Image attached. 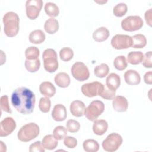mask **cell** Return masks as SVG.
Listing matches in <instances>:
<instances>
[{
	"instance_id": "cell-22",
	"label": "cell",
	"mask_w": 152,
	"mask_h": 152,
	"mask_svg": "<svg viewBox=\"0 0 152 152\" xmlns=\"http://www.w3.org/2000/svg\"><path fill=\"white\" fill-rule=\"evenodd\" d=\"M59 23L58 20L54 18L48 19L44 24V28L46 33L50 34L55 33L59 29Z\"/></svg>"
},
{
	"instance_id": "cell-8",
	"label": "cell",
	"mask_w": 152,
	"mask_h": 152,
	"mask_svg": "<svg viewBox=\"0 0 152 152\" xmlns=\"http://www.w3.org/2000/svg\"><path fill=\"white\" fill-rule=\"evenodd\" d=\"M71 74L75 79L80 81H84L90 77L88 68L82 62H76L72 65Z\"/></svg>"
},
{
	"instance_id": "cell-38",
	"label": "cell",
	"mask_w": 152,
	"mask_h": 152,
	"mask_svg": "<svg viewBox=\"0 0 152 152\" xmlns=\"http://www.w3.org/2000/svg\"><path fill=\"white\" fill-rule=\"evenodd\" d=\"M115 94H116V90H110L108 88L106 87V86L104 85L103 91L102 93L100 94V96L102 98L106 100H112L115 97Z\"/></svg>"
},
{
	"instance_id": "cell-15",
	"label": "cell",
	"mask_w": 152,
	"mask_h": 152,
	"mask_svg": "<svg viewBox=\"0 0 152 152\" xmlns=\"http://www.w3.org/2000/svg\"><path fill=\"white\" fill-rule=\"evenodd\" d=\"M71 114L76 117H81L84 115L86 106L84 102L76 100L71 102L69 107Z\"/></svg>"
},
{
	"instance_id": "cell-43",
	"label": "cell",
	"mask_w": 152,
	"mask_h": 152,
	"mask_svg": "<svg viewBox=\"0 0 152 152\" xmlns=\"http://www.w3.org/2000/svg\"><path fill=\"white\" fill-rule=\"evenodd\" d=\"M144 82L147 84H152V72L151 71L147 72L144 75Z\"/></svg>"
},
{
	"instance_id": "cell-12",
	"label": "cell",
	"mask_w": 152,
	"mask_h": 152,
	"mask_svg": "<svg viewBox=\"0 0 152 152\" xmlns=\"http://www.w3.org/2000/svg\"><path fill=\"white\" fill-rule=\"evenodd\" d=\"M0 136L7 137L11 134L16 128V122L11 117L4 118L0 123Z\"/></svg>"
},
{
	"instance_id": "cell-11",
	"label": "cell",
	"mask_w": 152,
	"mask_h": 152,
	"mask_svg": "<svg viewBox=\"0 0 152 152\" xmlns=\"http://www.w3.org/2000/svg\"><path fill=\"white\" fill-rule=\"evenodd\" d=\"M42 6V0H27L26 2L27 17L30 20L36 19L39 16Z\"/></svg>"
},
{
	"instance_id": "cell-36",
	"label": "cell",
	"mask_w": 152,
	"mask_h": 152,
	"mask_svg": "<svg viewBox=\"0 0 152 152\" xmlns=\"http://www.w3.org/2000/svg\"><path fill=\"white\" fill-rule=\"evenodd\" d=\"M51 106L50 100L48 97H42L39 100V107L40 111L43 113H47L49 111Z\"/></svg>"
},
{
	"instance_id": "cell-18",
	"label": "cell",
	"mask_w": 152,
	"mask_h": 152,
	"mask_svg": "<svg viewBox=\"0 0 152 152\" xmlns=\"http://www.w3.org/2000/svg\"><path fill=\"white\" fill-rule=\"evenodd\" d=\"M121 84L120 77L116 73H110L106 78V86L112 90H116Z\"/></svg>"
},
{
	"instance_id": "cell-44",
	"label": "cell",
	"mask_w": 152,
	"mask_h": 152,
	"mask_svg": "<svg viewBox=\"0 0 152 152\" xmlns=\"http://www.w3.org/2000/svg\"><path fill=\"white\" fill-rule=\"evenodd\" d=\"M151 10L152 9H150L148 11H146L145 13V21L147 22V23L151 27Z\"/></svg>"
},
{
	"instance_id": "cell-37",
	"label": "cell",
	"mask_w": 152,
	"mask_h": 152,
	"mask_svg": "<svg viewBox=\"0 0 152 152\" xmlns=\"http://www.w3.org/2000/svg\"><path fill=\"white\" fill-rule=\"evenodd\" d=\"M66 128L69 132L74 133L79 131L80 128V123L74 119H69L66 123Z\"/></svg>"
},
{
	"instance_id": "cell-25",
	"label": "cell",
	"mask_w": 152,
	"mask_h": 152,
	"mask_svg": "<svg viewBox=\"0 0 152 152\" xmlns=\"http://www.w3.org/2000/svg\"><path fill=\"white\" fill-rule=\"evenodd\" d=\"M132 43L131 47L133 48H143L147 45V39L144 35L137 34L132 37Z\"/></svg>"
},
{
	"instance_id": "cell-20",
	"label": "cell",
	"mask_w": 152,
	"mask_h": 152,
	"mask_svg": "<svg viewBox=\"0 0 152 152\" xmlns=\"http://www.w3.org/2000/svg\"><path fill=\"white\" fill-rule=\"evenodd\" d=\"M55 84L59 87L66 88L70 84L71 80L69 75L65 72L57 74L54 78Z\"/></svg>"
},
{
	"instance_id": "cell-27",
	"label": "cell",
	"mask_w": 152,
	"mask_h": 152,
	"mask_svg": "<svg viewBox=\"0 0 152 152\" xmlns=\"http://www.w3.org/2000/svg\"><path fill=\"white\" fill-rule=\"evenodd\" d=\"M143 56L141 52H130L127 56V61L132 65H137L142 62Z\"/></svg>"
},
{
	"instance_id": "cell-29",
	"label": "cell",
	"mask_w": 152,
	"mask_h": 152,
	"mask_svg": "<svg viewBox=\"0 0 152 152\" xmlns=\"http://www.w3.org/2000/svg\"><path fill=\"white\" fill-rule=\"evenodd\" d=\"M109 72V68L106 64L102 63L99 65H97L94 69V72L95 75L99 78L105 77Z\"/></svg>"
},
{
	"instance_id": "cell-19",
	"label": "cell",
	"mask_w": 152,
	"mask_h": 152,
	"mask_svg": "<svg viewBox=\"0 0 152 152\" xmlns=\"http://www.w3.org/2000/svg\"><path fill=\"white\" fill-rule=\"evenodd\" d=\"M108 128V124L104 119H96L93 125V131L97 135H103Z\"/></svg>"
},
{
	"instance_id": "cell-23",
	"label": "cell",
	"mask_w": 152,
	"mask_h": 152,
	"mask_svg": "<svg viewBox=\"0 0 152 152\" xmlns=\"http://www.w3.org/2000/svg\"><path fill=\"white\" fill-rule=\"evenodd\" d=\"M42 143L45 149L52 150L56 148L58 142L53 135H46L43 138Z\"/></svg>"
},
{
	"instance_id": "cell-14",
	"label": "cell",
	"mask_w": 152,
	"mask_h": 152,
	"mask_svg": "<svg viewBox=\"0 0 152 152\" xmlns=\"http://www.w3.org/2000/svg\"><path fill=\"white\" fill-rule=\"evenodd\" d=\"M52 116L53 119L58 122L64 121L66 116V109L62 104H57L55 105L52 112Z\"/></svg>"
},
{
	"instance_id": "cell-16",
	"label": "cell",
	"mask_w": 152,
	"mask_h": 152,
	"mask_svg": "<svg viewBox=\"0 0 152 152\" xmlns=\"http://www.w3.org/2000/svg\"><path fill=\"white\" fill-rule=\"evenodd\" d=\"M124 79L126 84L131 86L137 85L141 81L140 74L135 70L133 69L128 70L125 72Z\"/></svg>"
},
{
	"instance_id": "cell-34",
	"label": "cell",
	"mask_w": 152,
	"mask_h": 152,
	"mask_svg": "<svg viewBox=\"0 0 152 152\" xmlns=\"http://www.w3.org/2000/svg\"><path fill=\"white\" fill-rule=\"evenodd\" d=\"M59 56L62 61L67 62L73 58L74 52L72 49L69 48H63L60 50Z\"/></svg>"
},
{
	"instance_id": "cell-5",
	"label": "cell",
	"mask_w": 152,
	"mask_h": 152,
	"mask_svg": "<svg viewBox=\"0 0 152 152\" xmlns=\"http://www.w3.org/2000/svg\"><path fill=\"white\" fill-rule=\"evenodd\" d=\"M104 103L98 100L92 101L84 111L85 116L90 121L96 120L104 111Z\"/></svg>"
},
{
	"instance_id": "cell-9",
	"label": "cell",
	"mask_w": 152,
	"mask_h": 152,
	"mask_svg": "<svg viewBox=\"0 0 152 152\" xmlns=\"http://www.w3.org/2000/svg\"><path fill=\"white\" fill-rule=\"evenodd\" d=\"M104 85L98 81L84 84L81 88L82 93L88 97L100 96L103 89Z\"/></svg>"
},
{
	"instance_id": "cell-1",
	"label": "cell",
	"mask_w": 152,
	"mask_h": 152,
	"mask_svg": "<svg viewBox=\"0 0 152 152\" xmlns=\"http://www.w3.org/2000/svg\"><path fill=\"white\" fill-rule=\"evenodd\" d=\"M11 103L20 113L27 115L33 112L36 102L35 95L30 89L20 87L15 89L11 94Z\"/></svg>"
},
{
	"instance_id": "cell-6",
	"label": "cell",
	"mask_w": 152,
	"mask_h": 152,
	"mask_svg": "<svg viewBox=\"0 0 152 152\" xmlns=\"http://www.w3.org/2000/svg\"><path fill=\"white\" fill-rule=\"evenodd\" d=\"M122 137L117 133H111L103 141L102 145L104 150L108 152L116 151L122 143Z\"/></svg>"
},
{
	"instance_id": "cell-35",
	"label": "cell",
	"mask_w": 152,
	"mask_h": 152,
	"mask_svg": "<svg viewBox=\"0 0 152 152\" xmlns=\"http://www.w3.org/2000/svg\"><path fill=\"white\" fill-rule=\"evenodd\" d=\"M67 135V129L63 126H58L53 131V135L57 140H61Z\"/></svg>"
},
{
	"instance_id": "cell-30",
	"label": "cell",
	"mask_w": 152,
	"mask_h": 152,
	"mask_svg": "<svg viewBox=\"0 0 152 152\" xmlns=\"http://www.w3.org/2000/svg\"><path fill=\"white\" fill-rule=\"evenodd\" d=\"M25 67L26 69L30 72H35L37 71L40 66V61L38 59L28 60L26 59L25 61Z\"/></svg>"
},
{
	"instance_id": "cell-3",
	"label": "cell",
	"mask_w": 152,
	"mask_h": 152,
	"mask_svg": "<svg viewBox=\"0 0 152 152\" xmlns=\"http://www.w3.org/2000/svg\"><path fill=\"white\" fill-rule=\"evenodd\" d=\"M40 132L39 126L34 123L30 122L23 126L18 131L17 137L23 142L30 141L36 138Z\"/></svg>"
},
{
	"instance_id": "cell-26",
	"label": "cell",
	"mask_w": 152,
	"mask_h": 152,
	"mask_svg": "<svg viewBox=\"0 0 152 152\" xmlns=\"http://www.w3.org/2000/svg\"><path fill=\"white\" fill-rule=\"evenodd\" d=\"M83 147L87 152H96L99 149L98 142L93 139H88L83 142Z\"/></svg>"
},
{
	"instance_id": "cell-24",
	"label": "cell",
	"mask_w": 152,
	"mask_h": 152,
	"mask_svg": "<svg viewBox=\"0 0 152 152\" xmlns=\"http://www.w3.org/2000/svg\"><path fill=\"white\" fill-rule=\"evenodd\" d=\"M46 36L41 30H35L31 31L29 35V40L34 44H40L45 40Z\"/></svg>"
},
{
	"instance_id": "cell-40",
	"label": "cell",
	"mask_w": 152,
	"mask_h": 152,
	"mask_svg": "<svg viewBox=\"0 0 152 152\" xmlns=\"http://www.w3.org/2000/svg\"><path fill=\"white\" fill-rule=\"evenodd\" d=\"M64 145L69 148H74L77 145V140L73 137L66 136L64 140Z\"/></svg>"
},
{
	"instance_id": "cell-13",
	"label": "cell",
	"mask_w": 152,
	"mask_h": 152,
	"mask_svg": "<svg viewBox=\"0 0 152 152\" xmlns=\"http://www.w3.org/2000/svg\"><path fill=\"white\" fill-rule=\"evenodd\" d=\"M112 106L115 110L119 112H124L128 109V102L125 97L117 96L113 99Z\"/></svg>"
},
{
	"instance_id": "cell-10",
	"label": "cell",
	"mask_w": 152,
	"mask_h": 152,
	"mask_svg": "<svg viewBox=\"0 0 152 152\" xmlns=\"http://www.w3.org/2000/svg\"><path fill=\"white\" fill-rule=\"evenodd\" d=\"M132 37L126 34H116L111 40L112 46L117 50L128 49L132 46Z\"/></svg>"
},
{
	"instance_id": "cell-39",
	"label": "cell",
	"mask_w": 152,
	"mask_h": 152,
	"mask_svg": "<svg viewBox=\"0 0 152 152\" xmlns=\"http://www.w3.org/2000/svg\"><path fill=\"white\" fill-rule=\"evenodd\" d=\"M1 110L4 112L11 113L12 110L10 108L9 102H8V97L7 95L2 96L1 97Z\"/></svg>"
},
{
	"instance_id": "cell-2",
	"label": "cell",
	"mask_w": 152,
	"mask_h": 152,
	"mask_svg": "<svg viewBox=\"0 0 152 152\" xmlns=\"http://www.w3.org/2000/svg\"><path fill=\"white\" fill-rule=\"evenodd\" d=\"M3 23L4 33L8 37H14L18 34L20 18L15 12L12 11L7 12L3 17Z\"/></svg>"
},
{
	"instance_id": "cell-33",
	"label": "cell",
	"mask_w": 152,
	"mask_h": 152,
	"mask_svg": "<svg viewBox=\"0 0 152 152\" xmlns=\"http://www.w3.org/2000/svg\"><path fill=\"white\" fill-rule=\"evenodd\" d=\"M128 11V7L126 4L121 2L116 4L113 10V14L118 17L124 16Z\"/></svg>"
},
{
	"instance_id": "cell-21",
	"label": "cell",
	"mask_w": 152,
	"mask_h": 152,
	"mask_svg": "<svg viewBox=\"0 0 152 152\" xmlns=\"http://www.w3.org/2000/svg\"><path fill=\"white\" fill-rule=\"evenodd\" d=\"M109 35V31L106 27H100L93 32V38L96 42H102L106 40Z\"/></svg>"
},
{
	"instance_id": "cell-32",
	"label": "cell",
	"mask_w": 152,
	"mask_h": 152,
	"mask_svg": "<svg viewBox=\"0 0 152 152\" xmlns=\"http://www.w3.org/2000/svg\"><path fill=\"white\" fill-rule=\"evenodd\" d=\"M40 55L39 49L35 46H30L25 50V56L26 59L33 60L38 59Z\"/></svg>"
},
{
	"instance_id": "cell-42",
	"label": "cell",
	"mask_w": 152,
	"mask_h": 152,
	"mask_svg": "<svg viewBox=\"0 0 152 152\" xmlns=\"http://www.w3.org/2000/svg\"><path fill=\"white\" fill-rule=\"evenodd\" d=\"M29 151L30 152H34V151H40V152H45V148L42 145V143L39 141H36L34 143L31 144L30 145Z\"/></svg>"
},
{
	"instance_id": "cell-4",
	"label": "cell",
	"mask_w": 152,
	"mask_h": 152,
	"mask_svg": "<svg viewBox=\"0 0 152 152\" xmlns=\"http://www.w3.org/2000/svg\"><path fill=\"white\" fill-rule=\"evenodd\" d=\"M45 69L49 72H54L58 68L57 53L53 49H47L42 54Z\"/></svg>"
},
{
	"instance_id": "cell-7",
	"label": "cell",
	"mask_w": 152,
	"mask_h": 152,
	"mask_svg": "<svg viewBox=\"0 0 152 152\" xmlns=\"http://www.w3.org/2000/svg\"><path fill=\"white\" fill-rule=\"evenodd\" d=\"M142 19L138 15H130L121 21V27L126 31H134L140 29L143 26Z\"/></svg>"
},
{
	"instance_id": "cell-41",
	"label": "cell",
	"mask_w": 152,
	"mask_h": 152,
	"mask_svg": "<svg viewBox=\"0 0 152 152\" xmlns=\"http://www.w3.org/2000/svg\"><path fill=\"white\" fill-rule=\"evenodd\" d=\"M151 57H152V52L151 51H149L146 52L143 56L142 60V64L145 68H151L152 67V62H151Z\"/></svg>"
},
{
	"instance_id": "cell-17",
	"label": "cell",
	"mask_w": 152,
	"mask_h": 152,
	"mask_svg": "<svg viewBox=\"0 0 152 152\" xmlns=\"http://www.w3.org/2000/svg\"><path fill=\"white\" fill-rule=\"evenodd\" d=\"M39 90L42 94L48 97H53L56 93L55 86L49 81L42 82L40 85Z\"/></svg>"
},
{
	"instance_id": "cell-31",
	"label": "cell",
	"mask_w": 152,
	"mask_h": 152,
	"mask_svg": "<svg viewBox=\"0 0 152 152\" xmlns=\"http://www.w3.org/2000/svg\"><path fill=\"white\" fill-rule=\"evenodd\" d=\"M113 65L115 68L119 71L125 69L128 65V63L125 56L119 55L116 57L113 61Z\"/></svg>"
},
{
	"instance_id": "cell-28",
	"label": "cell",
	"mask_w": 152,
	"mask_h": 152,
	"mask_svg": "<svg viewBox=\"0 0 152 152\" xmlns=\"http://www.w3.org/2000/svg\"><path fill=\"white\" fill-rule=\"evenodd\" d=\"M45 11L46 14L52 18L57 17L59 14V7L53 2H46L45 5Z\"/></svg>"
}]
</instances>
